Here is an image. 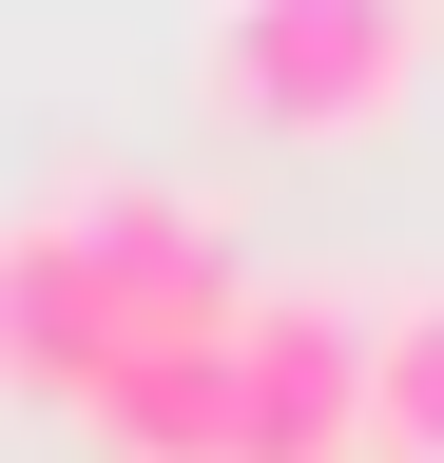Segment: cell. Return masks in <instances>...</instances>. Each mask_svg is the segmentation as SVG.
<instances>
[{
	"label": "cell",
	"mask_w": 444,
	"mask_h": 463,
	"mask_svg": "<svg viewBox=\"0 0 444 463\" xmlns=\"http://www.w3.org/2000/svg\"><path fill=\"white\" fill-rule=\"evenodd\" d=\"M232 213L175 194V174H39L20 213H0V386L20 405H97L136 367V347H175L232 309Z\"/></svg>",
	"instance_id": "6da1fadb"
},
{
	"label": "cell",
	"mask_w": 444,
	"mask_h": 463,
	"mask_svg": "<svg viewBox=\"0 0 444 463\" xmlns=\"http://www.w3.org/2000/svg\"><path fill=\"white\" fill-rule=\"evenodd\" d=\"M367 444L386 463H444V289H386L367 309Z\"/></svg>",
	"instance_id": "5b68a950"
},
{
	"label": "cell",
	"mask_w": 444,
	"mask_h": 463,
	"mask_svg": "<svg viewBox=\"0 0 444 463\" xmlns=\"http://www.w3.org/2000/svg\"><path fill=\"white\" fill-rule=\"evenodd\" d=\"M78 425L117 444V463H232V309L175 328V347H136V367L78 405Z\"/></svg>",
	"instance_id": "277c9868"
},
{
	"label": "cell",
	"mask_w": 444,
	"mask_h": 463,
	"mask_svg": "<svg viewBox=\"0 0 444 463\" xmlns=\"http://www.w3.org/2000/svg\"><path fill=\"white\" fill-rule=\"evenodd\" d=\"M425 20L444 0H213L194 20V97L232 116V136H386L425 78Z\"/></svg>",
	"instance_id": "7a4b0ae2"
},
{
	"label": "cell",
	"mask_w": 444,
	"mask_h": 463,
	"mask_svg": "<svg viewBox=\"0 0 444 463\" xmlns=\"http://www.w3.org/2000/svg\"><path fill=\"white\" fill-rule=\"evenodd\" d=\"M232 463H367V289H232Z\"/></svg>",
	"instance_id": "3957f363"
}]
</instances>
